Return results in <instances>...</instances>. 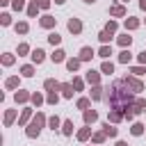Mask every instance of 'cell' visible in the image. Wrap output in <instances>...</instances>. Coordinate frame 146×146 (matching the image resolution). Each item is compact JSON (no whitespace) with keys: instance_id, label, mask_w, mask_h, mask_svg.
Returning a JSON list of instances; mask_svg holds the SVG:
<instances>
[{"instance_id":"obj_1","label":"cell","mask_w":146,"mask_h":146,"mask_svg":"<svg viewBox=\"0 0 146 146\" xmlns=\"http://www.w3.org/2000/svg\"><path fill=\"white\" fill-rule=\"evenodd\" d=\"M110 103H112V107L114 110H123V107H128V103L132 100V96L128 94V91H123V82H114L112 87H110Z\"/></svg>"},{"instance_id":"obj_2","label":"cell","mask_w":146,"mask_h":146,"mask_svg":"<svg viewBox=\"0 0 146 146\" xmlns=\"http://www.w3.org/2000/svg\"><path fill=\"white\" fill-rule=\"evenodd\" d=\"M41 121H43V119H41V116H36V121H34V123H32V128L27 130V135H30V137H34V135L39 132V125H41Z\"/></svg>"},{"instance_id":"obj_3","label":"cell","mask_w":146,"mask_h":146,"mask_svg":"<svg viewBox=\"0 0 146 146\" xmlns=\"http://www.w3.org/2000/svg\"><path fill=\"white\" fill-rule=\"evenodd\" d=\"M68 30H71V32H80V30H82V25H80V21H75V18H71V21H68Z\"/></svg>"},{"instance_id":"obj_4","label":"cell","mask_w":146,"mask_h":146,"mask_svg":"<svg viewBox=\"0 0 146 146\" xmlns=\"http://www.w3.org/2000/svg\"><path fill=\"white\" fill-rule=\"evenodd\" d=\"M91 55H94V50H91V48H82V52H80V59H91Z\"/></svg>"},{"instance_id":"obj_5","label":"cell","mask_w":146,"mask_h":146,"mask_svg":"<svg viewBox=\"0 0 146 146\" xmlns=\"http://www.w3.org/2000/svg\"><path fill=\"white\" fill-rule=\"evenodd\" d=\"M125 84H130V87H132L135 91H141V84H139L137 80H132V78H130V80H125Z\"/></svg>"},{"instance_id":"obj_6","label":"cell","mask_w":146,"mask_h":146,"mask_svg":"<svg viewBox=\"0 0 146 146\" xmlns=\"http://www.w3.org/2000/svg\"><path fill=\"white\" fill-rule=\"evenodd\" d=\"M84 121H87V123H91V121H96V112H94V110H89V112H84Z\"/></svg>"},{"instance_id":"obj_7","label":"cell","mask_w":146,"mask_h":146,"mask_svg":"<svg viewBox=\"0 0 146 146\" xmlns=\"http://www.w3.org/2000/svg\"><path fill=\"white\" fill-rule=\"evenodd\" d=\"M98 39H100L103 43H107V41H110V32H107V30H105V32H100V34H98Z\"/></svg>"},{"instance_id":"obj_8","label":"cell","mask_w":146,"mask_h":146,"mask_svg":"<svg viewBox=\"0 0 146 146\" xmlns=\"http://www.w3.org/2000/svg\"><path fill=\"white\" fill-rule=\"evenodd\" d=\"M119 43H121V46H130V36H128V34L119 36Z\"/></svg>"},{"instance_id":"obj_9","label":"cell","mask_w":146,"mask_h":146,"mask_svg":"<svg viewBox=\"0 0 146 146\" xmlns=\"http://www.w3.org/2000/svg\"><path fill=\"white\" fill-rule=\"evenodd\" d=\"M87 80H89V82H98V73L89 71V73H87Z\"/></svg>"},{"instance_id":"obj_10","label":"cell","mask_w":146,"mask_h":146,"mask_svg":"<svg viewBox=\"0 0 146 146\" xmlns=\"http://www.w3.org/2000/svg\"><path fill=\"white\" fill-rule=\"evenodd\" d=\"M141 130H144L141 123H135V125H132V135H141Z\"/></svg>"},{"instance_id":"obj_11","label":"cell","mask_w":146,"mask_h":146,"mask_svg":"<svg viewBox=\"0 0 146 146\" xmlns=\"http://www.w3.org/2000/svg\"><path fill=\"white\" fill-rule=\"evenodd\" d=\"M110 55H112V50H110L107 46H103V48H100V57H110Z\"/></svg>"},{"instance_id":"obj_12","label":"cell","mask_w":146,"mask_h":146,"mask_svg":"<svg viewBox=\"0 0 146 146\" xmlns=\"http://www.w3.org/2000/svg\"><path fill=\"white\" fill-rule=\"evenodd\" d=\"M32 57H34V62H41V59H43V50H34Z\"/></svg>"},{"instance_id":"obj_13","label":"cell","mask_w":146,"mask_h":146,"mask_svg":"<svg viewBox=\"0 0 146 146\" xmlns=\"http://www.w3.org/2000/svg\"><path fill=\"white\" fill-rule=\"evenodd\" d=\"M112 71H114V66H112L110 62H105V64H103V73H112Z\"/></svg>"},{"instance_id":"obj_14","label":"cell","mask_w":146,"mask_h":146,"mask_svg":"<svg viewBox=\"0 0 146 146\" xmlns=\"http://www.w3.org/2000/svg\"><path fill=\"white\" fill-rule=\"evenodd\" d=\"M64 132H66V135H71V132H73V123H71V121H66V123H64Z\"/></svg>"},{"instance_id":"obj_15","label":"cell","mask_w":146,"mask_h":146,"mask_svg":"<svg viewBox=\"0 0 146 146\" xmlns=\"http://www.w3.org/2000/svg\"><path fill=\"white\" fill-rule=\"evenodd\" d=\"M48 39H50V43H59V34H57V32H52Z\"/></svg>"},{"instance_id":"obj_16","label":"cell","mask_w":146,"mask_h":146,"mask_svg":"<svg viewBox=\"0 0 146 146\" xmlns=\"http://www.w3.org/2000/svg\"><path fill=\"white\" fill-rule=\"evenodd\" d=\"M52 59H55V62H62V59H64V52H62V50H57V52L52 55Z\"/></svg>"},{"instance_id":"obj_17","label":"cell","mask_w":146,"mask_h":146,"mask_svg":"<svg viewBox=\"0 0 146 146\" xmlns=\"http://www.w3.org/2000/svg\"><path fill=\"white\" fill-rule=\"evenodd\" d=\"M119 59H121V62H123V64H125V62H128V59H130V52H128V50H123V52H121V57H119Z\"/></svg>"},{"instance_id":"obj_18","label":"cell","mask_w":146,"mask_h":146,"mask_svg":"<svg viewBox=\"0 0 146 146\" xmlns=\"http://www.w3.org/2000/svg\"><path fill=\"white\" fill-rule=\"evenodd\" d=\"M41 23H43V25H46V27H50V25H52V23H55V21H52V18H50V16H46V18H43V21H41Z\"/></svg>"},{"instance_id":"obj_19","label":"cell","mask_w":146,"mask_h":146,"mask_svg":"<svg viewBox=\"0 0 146 146\" xmlns=\"http://www.w3.org/2000/svg\"><path fill=\"white\" fill-rule=\"evenodd\" d=\"M105 132H107L110 137H114V135H116V128H110V125H105Z\"/></svg>"},{"instance_id":"obj_20","label":"cell","mask_w":146,"mask_h":146,"mask_svg":"<svg viewBox=\"0 0 146 146\" xmlns=\"http://www.w3.org/2000/svg\"><path fill=\"white\" fill-rule=\"evenodd\" d=\"M112 14H114V16H121L123 9H121V7H112Z\"/></svg>"},{"instance_id":"obj_21","label":"cell","mask_w":146,"mask_h":146,"mask_svg":"<svg viewBox=\"0 0 146 146\" xmlns=\"http://www.w3.org/2000/svg\"><path fill=\"white\" fill-rule=\"evenodd\" d=\"M68 68L75 71V68H78V59H71V62H68Z\"/></svg>"},{"instance_id":"obj_22","label":"cell","mask_w":146,"mask_h":146,"mask_svg":"<svg viewBox=\"0 0 146 146\" xmlns=\"http://www.w3.org/2000/svg\"><path fill=\"white\" fill-rule=\"evenodd\" d=\"M62 89H64V96H73V91H71V87H68V84H64Z\"/></svg>"},{"instance_id":"obj_23","label":"cell","mask_w":146,"mask_h":146,"mask_svg":"<svg viewBox=\"0 0 146 146\" xmlns=\"http://www.w3.org/2000/svg\"><path fill=\"white\" fill-rule=\"evenodd\" d=\"M23 75H32V66H23Z\"/></svg>"},{"instance_id":"obj_24","label":"cell","mask_w":146,"mask_h":146,"mask_svg":"<svg viewBox=\"0 0 146 146\" xmlns=\"http://www.w3.org/2000/svg\"><path fill=\"white\" fill-rule=\"evenodd\" d=\"M125 25H128V27H137V21H135V18H130V21H128Z\"/></svg>"},{"instance_id":"obj_25","label":"cell","mask_w":146,"mask_h":146,"mask_svg":"<svg viewBox=\"0 0 146 146\" xmlns=\"http://www.w3.org/2000/svg\"><path fill=\"white\" fill-rule=\"evenodd\" d=\"M116 30V23H107V32H114Z\"/></svg>"},{"instance_id":"obj_26","label":"cell","mask_w":146,"mask_h":146,"mask_svg":"<svg viewBox=\"0 0 146 146\" xmlns=\"http://www.w3.org/2000/svg\"><path fill=\"white\" fill-rule=\"evenodd\" d=\"M14 7H16V9H21V7H23V0H16V2H14Z\"/></svg>"},{"instance_id":"obj_27","label":"cell","mask_w":146,"mask_h":146,"mask_svg":"<svg viewBox=\"0 0 146 146\" xmlns=\"http://www.w3.org/2000/svg\"><path fill=\"white\" fill-rule=\"evenodd\" d=\"M139 59H141V62L146 64V52H141V55H139Z\"/></svg>"},{"instance_id":"obj_28","label":"cell","mask_w":146,"mask_h":146,"mask_svg":"<svg viewBox=\"0 0 146 146\" xmlns=\"http://www.w3.org/2000/svg\"><path fill=\"white\" fill-rule=\"evenodd\" d=\"M39 5H41V7H46V5H48V0H39Z\"/></svg>"},{"instance_id":"obj_29","label":"cell","mask_w":146,"mask_h":146,"mask_svg":"<svg viewBox=\"0 0 146 146\" xmlns=\"http://www.w3.org/2000/svg\"><path fill=\"white\" fill-rule=\"evenodd\" d=\"M116 146H128V144H125V141H119V144H116Z\"/></svg>"},{"instance_id":"obj_30","label":"cell","mask_w":146,"mask_h":146,"mask_svg":"<svg viewBox=\"0 0 146 146\" xmlns=\"http://www.w3.org/2000/svg\"><path fill=\"white\" fill-rule=\"evenodd\" d=\"M141 9H146V0H141Z\"/></svg>"},{"instance_id":"obj_31","label":"cell","mask_w":146,"mask_h":146,"mask_svg":"<svg viewBox=\"0 0 146 146\" xmlns=\"http://www.w3.org/2000/svg\"><path fill=\"white\" fill-rule=\"evenodd\" d=\"M84 2H94V0H84Z\"/></svg>"}]
</instances>
